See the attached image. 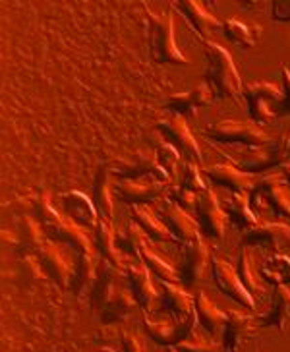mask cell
<instances>
[{
  "label": "cell",
  "mask_w": 290,
  "mask_h": 352,
  "mask_svg": "<svg viewBox=\"0 0 290 352\" xmlns=\"http://www.w3.org/2000/svg\"><path fill=\"white\" fill-rule=\"evenodd\" d=\"M205 56V82L215 89V95L240 101L244 97V83L230 52L217 43L209 41L203 47Z\"/></svg>",
  "instance_id": "1"
},
{
  "label": "cell",
  "mask_w": 290,
  "mask_h": 352,
  "mask_svg": "<svg viewBox=\"0 0 290 352\" xmlns=\"http://www.w3.org/2000/svg\"><path fill=\"white\" fill-rule=\"evenodd\" d=\"M248 197L256 215L271 211L275 217L290 221V184L282 175L261 176Z\"/></svg>",
  "instance_id": "2"
},
{
  "label": "cell",
  "mask_w": 290,
  "mask_h": 352,
  "mask_svg": "<svg viewBox=\"0 0 290 352\" xmlns=\"http://www.w3.org/2000/svg\"><path fill=\"white\" fill-rule=\"evenodd\" d=\"M149 18V49L153 60L159 64H172V66H186L190 64L184 52L175 43V18L172 14H153L147 10Z\"/></svg>",
  "instance_id": "3"
},
{
  "label": "cell",
  "mask_w": 290,
  "mask_h": 352,
  "mask_svg": "<svg viewBox=\"0 0 290 352\" xmlns=\"http://www.w3.org/2000/svg\"><path fill=\"white\" fill-rule=\"evenodd\" d=\"M249 118L256 124L273 122L282 116V89L271 82H252L244 85Z\"/></svg>",
  "instance_id": "4"
},
{
  "label": "cell",
  "mask_w": 290,
  "mask_h": 352,
  "mask_svg": "<svg viewBox=\"0 0 290 352\" xmlns=\"http://www.w3.org/2000/svg\"><path fill=\"white\" fill-rule=\"evenodd\" d=\"M205 135L209 140H215L221 144H240L246 147H261L273 142V138L256 122L232 120V118H223L208 126Z\"/></svg>",
  "instance_id": "5"
},
{
  "label": "cell",
  "mask_w": 290,
  "mask_h": 352,
  "mask_svg": "<svg viewBox=\"0 0 290 352\" xmlns=\"http://www.w3.org/2000/svg\"><path fill=\"white\" fill-rule=\"evenodd\" d=\"M111 175L120 178V180H137L145 176H153L157 180L168 184L170 176L166 175L165 168L161 166L157 153L153 149H137L130 157H120L113 163Z\"/></svg>",
  "instance_id": "6"
},
{
  "label": "cell",
  "mask_w": 290,
  "mask_h": 352,
  "mask_svg": "<svg viewBox=\"0 0 290 352\" xmlns=\"http://www.w3.org/2000/svg\"><path fill=\"white\" fill-rule=\"evenodd\" d=\"M289 155V140L287 138H273V142L261 147H248V153L238 161H230L232 165L248 175L267 173L273 166H280Z\"/></svg>",
  "instance_id": "7"
},
{
  "label": "cell",
  "mask_w": 290,
  "mask_h": 352,
  "mask_svg": "<svg viewBox=\"0 0 290 352\" xmlns=\"http://www.w3.org/2000/svg\"><path fill=\"white\" fill-rule=\"evenodd\" d=\"M155 130L165 142H168L172 147H177L178 153L184 157L186 161L203 163V153H201L190 126L184 120V116L175 114V116H170L166 120H161V122L155 124Z\"/></svg>",
  "instance_id": "8"
},
{
  "label": "cell",
  "mask_w": 290,
  "mask_h": 352,
  "mask_svg": "<svg viewBox=\"0 0 290 352\" xmlns=\"http://www.w3.org/2000/svg\"><path fill=\"white\" fill-rule=\"evenodd\" d=\"M159 300L175 320L186 329V331L194 333L197 323L196 316V298L192 294H188L186 290H182L177 283H166L161 280L159 287Z\"/></svg>",
  "instance_id": "9"
},
{
  "label": "cell",
  "mask_w": 290,
  "mask_h": 352,
  "mask_svg": "<svg viewBox=\"0 0 290 352\" xmlns=\"http://www.w3.org/2000/svg\"><path fill=\"white\" fill-rule=\"evenodd\" d=\"M242 246L246 248H265L275 254H285L290 250V227L287 223H258L242 236Z\"/></svg>",
  "instance_id": "10"
},
{
  "label": "cell",
  "mask_w": 290,
  "mask_h": 352,
  "mask_svg": "<svg viewBox=\"0 0 290 352\" xmlns=\"http://www.w3.org/2000/svg\"><path fill=\"white\" fill-rule=\"evenodd\" d=\"M211 273H213V280H215L217 289L225 296L232 298L236 304L248 308V310H256V298L242 285L238 271L234 270L230 263H227L225 259L221 258H213L211 259Z\"/></svg>",
  "instance_id": "11"
},
{
  "label": "cell",
  "mask_w": 290,
  "mask_h": 352,
  "mask_svg": "<svg viewBox=\"0 0 290 352\" xmlns=\"http://www.w3.org/2000/svg\"><path fill=\"white\" fill-rule=\"evenodd\" d=\"M39 263L43 271L51 277L60 289H70L74 275V261L68 256V252L58 244L47 240L39 248Z\"/></svg>",
  "instance_id": "12"
},
{
  "label": "cell",
  "mask_w": 290,
  "mask_h": 352,
  "mask_svg": "<svg viewBox=\"0 0 290 352\" xmlns=\"http://www.w3.org/2000/svg\"><path fill=\"white\" fill-rule=\"evenodd\" d=\"M197 225L199 230L209 236V239L221 240L225 236V225H227V215L223 208L219 206L217 196L205 188L203 192L197 194Z\"/></svg>",
  "instance_id": "13"
},
{
  "label": "cell",
  "mask_w": 290,
  "mask_h": 352,
  "mask_svg": "<svg viewBox=\"0 0 290 352\" xmlns=\"http://www.w3.org/2000/svg\"><path fill=\"white\" fill-rule=\"evenodd\" d=\"M165 182L157 180L153 176H145L137 180H120L116 186L118 197L128 206H147L155 201L165 192Z\"/></svg>",
  "instance_id": "14"
},
{
  "label": "cell",
  "mask_w": 290,
  "mask_h": 352,
  "mask_svg": "<svg viewBox=\"0 0 290 352\" xmlns=\"http://www.w3.org/2000/svg\"><path fill=\"white\" fill-rule=\"evenodd\" d=\"M161 211H163V221L165 225L168 227V230L175 234V239L178 240L180 246L184 244H190L194 242L196 239H199L201 230H199V225L197 221H194V217H190V213H186L182 208H178L177 204L166 197L161 206Z\"/></svg>",
  "instance_id": "15"
},
{
  "label": "cell",
  "mask_w": 290,
  "mask_h": 352,
  "mask_svg": "<svg viewBox=\"0 0 290 352\" xmlns=\"http://www.w3.org/2000/svg\"><path fill=\"white\" fill-rule=\"evenodd\" d=\"M144 327L145 331H147V335H149L157 344H161L163 349H165V346H177L178 342L186 341L188 337L192 335V333L186 331L170 314H168V316H151V314L145 311Z\"/></svg>",
  "instance_id": "16"
},
{
  "label": "cell",
  "mask_w": 290,
  "mask_h": 352,
  "mask_svg": "<svg viewBox=\"0 0 290 352\" xmlns=\"http://www.w3.org/2000/svg\"><path fill=\"white\" fill-rule=\"evenodd\" d=\"M172 8H177L186 18L190 28L194 30V33L203 43H209L211 33L217 32V30H223V21H219L197 0H178V2H172Z\"/></svg>",
  "instance_id": "17"
},
{
  "label": "cell",
  "mask_w": 290,
  "mask_h": 352,
  "mask_svg": "<svg viewBox=\"0 0 290 352\" xmlns=\"http://www.w3.org/2000/svg\"><path fill=\"white\" fill-rule=\"evenodd\" d=\"M120 279H126L122 277V270L114 267L109 259L103 258L97 263V273L91 287V306L95 310L101 311L107 306V302L113 298L116 289L120 287Z\"/></svg>",
  "instance_id": "18"
},
{
  "label": "cell",
  "mask_w": 290,
  "mask_h": 352,
  "mask_svg": "<svg viewBox=\"0 0 290 352\" xmlns=\"http://www.w3.org/2000/svg\"><path fill=\"white\" fill-rule=\"evenodd\" d=\"M205 176L213 184L230 190V194H249L258 182L256 176L242 173L232 163H217V165L208 166Z\"/></svg>",
  "instance_id": "19"
},
{
  "label": "cell",
  "mask_w": 290,
  "mask_h": 352,
  "mask_svg": "<svg viewBox=\"0 0 290 352\" xmlns=\"http://www.w3.org/2000/svg\"><path fill=\"white\" fill-rule=\"evenodd\" d=\"M213 99H215V89L208 82H201L190 91L170 95L166 99L165 107L178 116H186V114H196L199 109L211 104Z\"/></svg>",
  "instance_id": "20"
},
{
  "label": "cell",
  "mask_w": 290,
  "mask_h": 352,
  "mask_svg": "<svg viewBox=\"0 0 290 352\" xmlns=\"http://www.w3.org/2000/svg\"><path fill=\"white\" fill-rule=\"evenodd\" d=\"M254 316L242 314L238 310L227 311V320L221 331V349L223 352H238L240 346L248 339V335L254 329Z\"/></svg>",
  "instance_id": "21"
},
{
  "label": "cell",
  "mask_w": 290,
  "mask_h": 352,
  "mask_svg": "<svg viewBox=\"0 0 290 352\" xmlns=\"http://www.w3.org/2000/svg\"><path fill=\"white\" fill-rule=\"evenodd\" d=\"M149 273H151V271L147 270V265H145V263H140V265H130V267H126L124 271L128 289L132 290V294H134L137 306H140L144 311H147V314L153 310V306H155V302H157V296H159V294H157L155 285L151 283Z\"/></svg>",
  "instance_id": "22"
},
{
  "label": "cell",
  "mask_w": 290,
  "mask_h": 352,
  "mask_svg": "<svg viewBox=\"0 0 290 352\" xmlns=\"http://www.w3.org/2000/svg\"><path fill=\"white\" fill-rule=\"evenodd\" d=\"M63 204L66 217L72 219L76 225H80L82 228H97L101 215L91 197H87L80 190H72L64 194Z\"/></svg>",
  "instance_id": "23"
},
{
  "label": "cell",
  "mask_w": 290,
  "mask_h": 352,
  "mask_svg": "<svg viewBox=\"0 0 290 352\" xmlns=\"http://www.w3.org/2000/svg\"><path fill=\"white\" fill-rule=\"evenodd\" d=\"M209 263V248L205 246L203 239L199 236L190 244L182 246V271L180 279L186 280L188 285H194L203 279V273L208 270Z\"/></svg>",
  "instance_id": "24"
},
{
  "label": "cell",
  "mask_w": 290,
  "mask_h": 352,
  "mask_svg": "<svg viewBox=\"0 0 290 352\" xmlns=\"http://www.w3.org/2000/svg\"><path fill=\"white\" fill-rule=\"evenodd\" d=\"M290 320V289L289 287H275L271 294V304L267 314L259 316L258 321L261 327H273L277 331H285Z\"/></svg>",
  "instance_id": "25"
},
{
  "label": "cell",
  "mask_w": 290,
  "mask_h": 352,
  "mask_svg": "<svg viewBox=\"0 0 290 352\" xmlns=\"http://www.w3.org/2000/svg\"><path fill=\"white\" fill-rule=\"evenodd\" d=\"M132 217H134V221L140 227L144 228L145 234L151 240H155V242H168V244H178L175 234L165 225V221L159 217L151 208H147V206H132Z\"/></svg>",
  "instance_id": "26"
},
{
  "label": "cell",
  "mask_w": 290,
  "mask_h": 352,
  "mask_svg": "<svg viewBox=\"0 0 290 352\" xmlns=\"http://www.w3.org/2000/svg\"><path fill=\"white\" fill-rule=\"evenodd\" d=\"M223 211L230 223L240 230H249L258 225V215L249 208L248 194H230L223 201Z\"/></svg>",
  "instance_id": "27"
},
{
  "label": "cell",
  "mask_w": 290,
  "mask_h": 352,
  "mask_svg": "<svg viewBox=\"0 0 290 352\" xmlns=\"http://www.w3.org/2000/svg\"><path fill=\"white\" fill-rule=\"evenodd\" d=\"M252 248H246V246H242L240 248V256H238V263H236V271H238V277L242 280V285L246 287L249 294L254 296V298H263L265 294H267V283L261 279V275H259L256 267H254V263H252Z\"/></svg>",
  "instance_id": "28"
},
{
  "label": "cell",
  "mask_w": 290,
  "mask_h": 352,
  "mask_svg": "<svg viewBox=\"0 0 290 352\" xmlns=\"http://www.w3.org/2000/svg\"><path fill=\"white\" fill-rule=\"evenodd\" d=\"M223 32L227 35L228 41L238 45L240 49L249 51L258 45L259 37H261V25L259 23H248V21H240L230 18V20L223 21Z\"/></svg>",
  "instance_id": "29"
},
{
  "label": "cell",
  "mask_w": 290,
  "mask_h": 352,
  "mask_svg": "<svg viewBox=\"0 0 290 352\" xmlns=\"http://www.w3.org/2000/svg\"><path fill=\"white\" fill-rule=\"evenodd\" d=\"M134 304H137V302H135L132 290L120 285L113 294V298L107 302V306L101 310V320H103V323H120V321H126L132 316Z\"/></svg>",
  "instance_id": "30"
},
{
  "label": "cell",
  "mask_w": 290,
  "mask_h": 352,
  "mask_svg": "<svg viewBox=\"0 0 290 352\" xmlns=\"http://www.w3.org/2000/svg\"><path fill=\"white\" fill-rule=\"evenodd\" d=\"M93 204L101 219L113 223L114 199L113 192H111V168L109 166H99V170H97L93 184Z\"/></svg>",
  "instance_id": "31"
},
{
  "label": "cell",
  "mask_w": 290,
  "mask_h": 352,
  "mask_svg": "<svg viewBox=\"0 0 290 352\" xmlns=\"http://www.w3.org/2000/svg\"><path fill=\"white\" fill-rule=\"evenodd\" d=\"M196 316L197 323L205 329V331L215 337L217 333L223 331V325L227 320V314L219 310L215 306V302L209 300V296L205 292H197L196 294Z\"/></svg>",
  "instance_id": "32"
},
{
  "label": "cell",
  "mask_w": 290,
  "mask_h": 352,
  "mask_svg": "<svg viewBox=\"0 0 290 352\" xmlns=\"http://www.w3.org/2000/svg\"><path fill=\"white\" fill-rule=\"evenodd\" d=\"M52 242H66L74 248L76 254H93V244H91V239L87 236L85 228H82L80 225H76L72 219H63L58 230L52 234Z\"/></svg>",
  "instance_id": "33"
},
{
  "label": "cell",
  "mask_w": 290,
  "mask_h": 352,
  "mask_svg": "<svg viewBox=\"0 0 290 352\" xmlns=\"http://www.w3.org/2000/svg\"><path fill=\"white\" fill-rule=\"evenodd\" d=\"M95 242H97V250L101 252L104 259H109L114 267L126 271L124 261H122L124 256L120 254V250L116 246V230L113 228V223H109L104 219L99 221V225L95 228Z\"/></svg>",
  "instance_id": "34"
},
{
  "label": "cell",
  "mask_w": 290,
  "mask_h": 352,
  "mask_svg": "<svg viewBox=\"0 0 290 352\" xmlns=\"http://www.w3.org/2000/svg\"><path fill=\"white\" fill-rule=\"evenodd\" d=\"M145 230L135 221H130L124 228L116 230V246L122 256H132L135 259H142V250L149 244Z\"/></svg>",
  "instance_id": "35"
},
{
  "label": "cell",
  "mask_w": 290,
  "mask_h": 352,
  "mask_svg": "<svg viewBox=\"0 0 290 352\" xmlns=\"http://www.w3.org/2000/svg\"><path fill=\"white\" fill-rule=\"evenodd\" d=\"M261 279L273 287H289L290 285V258L287 254H273L265 259L259 270Z\"/></svg>",
  "instance_id": "36"
},
{
  "label": "cell",
  "mask_w": 290,
  "mask_h": 352,
  "mask_svg": "<svg viewBox=\"0 0 290 352\" xmlns=\"http://www.w3.org/2000/svg\"><path fill=\"white\" fill-rule=\"evenodd\" d=\"M95 273H97V263H95L93 254H76L72 283H70V289H72L74 294H80L85 289L91 290Z\"/></svg>",
  "instance_id": "37"
},
{
  "label": "cell",
  "mask_w": 290,
  "mask_h": 352,
  "mask_svg": "<svg viewBox=\"0 0 290 352\" xmlns=\"http://www.w3.org/2000/svg\"><path fill=\"white\" fill-rule=\"evenodd\" d=\"M142 263H145L147 270L151 271V275H155L159 280H166V283H178L180 280L178 271L163 256H159L149 244L142 250Z\"/></svg>",
  "instance_id": "38"
},
{
  "label": "cell",
  "mask_w": 290,
  "mask_h": 352,
  "mask_svg": "<svg viewBox=\"0 0 290 352\" xmlns=\"http://www.w3.org/2000/svg\"><path fill=\"white\" fill-rule=\"evenodd\" d=\"M153 151L157 153V159H159V163L161 166L165 168V173L170 176V182L177 178L178 175V165H180V153H178L177 147H172V145L165 142L161 135H159V140L153 145Z\"/></svg>",
  "instance_id": "39"
},
{
  "label": "cell",
  "mask_w": 290,
  "mask_h": 352,
  "mask_svg": "<svg viewBox=\"0 0 290 352\" xmlns=\"http://www.w3.org/2000/svg\"><path fill=\"white\" fill-rule=\"evenodd\" d=\"M21 234H23V242L27 248H41L43 244V227L39 221L32 217H23L21 221Z\"/></svg>",
  "instance_id": "40"
},
{
  "label": "cell",
  "mask_w": 290,
  "mask_h": 352,
  "mask_svg": "<svg viewBox=\"0 0 290 352\" xmlns=\"http://www.w3.org/2000/svg\"><path fill=\"white\" fill-rule=\"evenodd\" d=\"M180 186L186 188L190 192H203L205 190V182H203V178H201V173H199V168H197V163H192V161H186V165H184V175H182V182H180Z\"/></svg>",
  "instance_id": "41"
},
{
  "label": "cell",
  "mask_w": 290,
  "mask_h": 352,
  "mask_svg": "<svg viewBox=\"0 0 290 352\" xmlns=\"http://www.w3.org/2000/svg\"><path fill=\"white\" fill-rule=\"evenodd\" d=\"M178 352H217V344L213 341H209L205 337H199L196 331L188 337L186 341L178 342L175 346Z\"/></svg>",
  "instance_id": "42"
},
{
  "label": "cell",
  "mask_w": 290,
  "mask_h": 352,
  "mask_svg": "<svg viewBox=\"0 0 290 352\" xmlns=\"http://www.w3.org/2000/svg\"><path fill=\"white\" fill-rule=\"evenodd\" d=\"M168 197L177 204L178 208H182L186 213L194 211L196 213L197 208V194L196 192H190L186 188H182L180 184L178 186H172L168 190Z\"/></svg>",
  "instance_id": "43"
},
{
  "label": "cell",
  "mask_w": 290,
  "mask_h": 352,
  "mask_svg": "<svg viewBox=\"0 0 290 352\" xmlns=\"http://www.w3.org/2000/svg\"><path fill=\"white\" fill-rule=\"evenodd\" d=\"M280 89H282V116H290V70L280 68Z\"/></svg>",
  "instance_id": "44"
},
{
  "label": "cell",
  "mask_w": 290,
  "mask_h": 352,
  "mask_svg": "<svg viewBox=\"0 0 290 352\" xmlns=\"http://www.w3.org/2000/svg\"><path fill=\"white\" fill-rule=\"evenodd\" d=\"M271 18L275 21H290V0H273L271 2Z\"/></svg>",
  "instance_id": "45"
},
{
  "label": "cell",
  "mask_w": 290,
  "mask_h": 352,
  "mask_svg": "<svg viewBox=\"0 0 290 352\" xmlns=\"http://www.w3.org/2000/svg\"><path fill=\"white\" fill-rule=\"evenodd\" d=\"M120 341H122V352H144L142 351V344L137 342V339H135L132 333L122 331Z\"/></svg>",
  "instance_id": "46"
},
{
  "label": "cell",
  "mask_w": 290,
  "mask_h": 352,
  "mask_svg": "<svg viewBox=\"0 0 290 352\" xmlns=\"http://www.w3.org/2000/svg\"><path fill=\"white\" fill-rule=\"evenodd\" d=\"M280 173L285 176V180L290 184V161H285V163L280 165Z\"/></svg>",
  "instance_id": "47"
},
{
  "label": "cell",
  "mask_w": 290,
  "mask_h": 352,
  "mask_svg": "<svg viewBox=\"0 0 290 352\" xmlns=\"http://www.w3.org/2000/svg\"><path fill=\"white\" fill-rule=\"evenodd\" d=\"M163 352H178V351L175 349V346H165V349H163Z\"/></svg>",
  "instance_id": "48"
},
{
  "label": "cell",
  "mask_w": 290,
  "mask_h": 352,
  "mask_svg": "<svg viewBox=\"0 0 290 352\" xmlns=\"http://www.w3.org/2000/svg\"><path fill=\"white\" fill-rule=\"evenodd\" d=\"M289 153H290V135H289Z\"/></svg>",
  "instance_id": "49"
},
{
  "label": "cell",
  "mask_w": 290,
  "mask_h": 352,
  "mask_svg": "<svg viewBox=\"0 0 290 352\" xmlns=\"http://www.w3.org/2000/svg\"><path fill=\"white\" fill-rule=\"evenodd\" d=\"M103 352H111V351H103Z\"/></svg>",
  "instance_id": "50"
},
{
  "label": "cell",
  "mask_w": 290,
  "mask_h": 352,
  "mask_svg": "<svg viewBox=\"0 0 290 352\" xmlns=\"http://www.w3.org/2000/svg\"><path fill=\"white\" fill-rule=\"evenodd\" d=\"M258 352H261V351H258Z\"/></svg>",
  "instance_id": "51"
}]
</instances>
